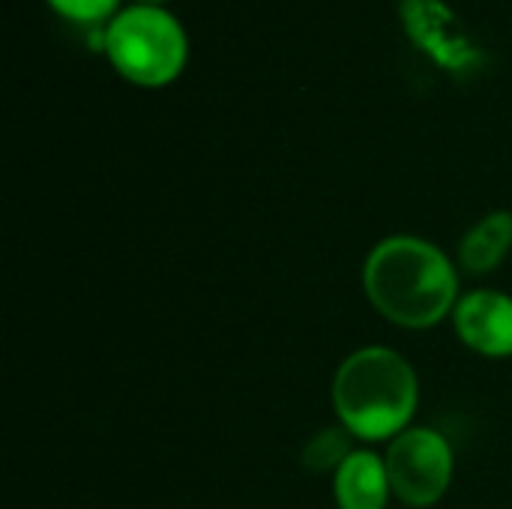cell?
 <instances>
[{
	"instance_id": "cell-1",
	"label": "cell",
	"mask_w": 512,
	"mask_h": 509,
	"mask_svg": "<svg viewBox=\"0 0 512 509\" xmlns=\"http://www.w3.org/2000/svg\"><path fill=\"white\" fill-rule=\"evenodd\" d=\"M369 303L393 324L426 330L453 315L459 303V276L450 258L420 237L381 240L363 267Z\"/></svg>"
},
{
	"instance_id": "cell-2",
	"label": "cell",
	"mask_w": 512,
	"mask_h": 509,
	"mask_svg": "<svg viewBox=\"0 0 512 509\" xmlns=\"http://www.w3.org/2000/svg\"><path fill=\"white\" fill-rule=\"evenodd\" d=\"M420 402L414 366L393 348H360L333 378V408L342 429L360 441H393L411 429Z\"/></svg>"
},
{
	"instance_id": "cell-3",
	"label": "cell",
	"mask_w": 512,
	"mask_h": 509,
	"mask_svg": "<svg viewBox=\"0 0 512 509\" xmlns=\"http://www.w3.org/2000/svg\"><path fill=\"white\" fill-rule=\"evenodd\" d=\"M102 45L120 75L135 84L159 87L180 75L186 63V30L159 3H135L114 12Z\"/></svg>"
},
{
	"instance_id": "cell-4",
	"label": "cell",
	"mask_w": 512,
	"mask_h": 509,
	"mask_svg": "<svg viewBox=\"0 0 512 509\" xmlns=\"http://www.w3.org/2000/svg\"><path fill=\"white\" fill-rule=\"evenodd\" d=\"M393 495L408 507L438 504L453 483V450L435 429H405L384 456Z\"/></svg>"
},
{
	"instance_id": "cell-5",
	"label": "cell",
	"mask_w": 512,
	"mask_h": 509,
	"mask_svg": "<svg viewBox=\"0 0 512 509\" xmlns=\"http://www.w3.org/2000/svg\"><path fill=\"white\" fill-rule=\"evenodd\" d=\"M402 21L408 33L447 69H477L483 51L471 42L462 21L441 0H402Z\"/></svg>"
},
{
	"instance_id": "cell-6",
	"label": "cell",
	"mask_w": 512,
	"mask_h": 509,
	"mask_svg": "<svg viewBox=\"0 0 512 509\" xmlns=\"http://www.w3.org/2000/svg\"><path fill=\"white\" fill-rule=\"evenodd\" d=\"M459 339L483 357H512V297L471 291L453 309Z\"/></svg>"
},
{
	"instance_id": "cell-7",
	"label": "cell",
	"mask_w": 512,
	"mask_h": 509,
	"mask_svg": "<svg viewBox=\"0 0 512 509\" xmlns=\"http://www.w3.org/2000/svg\"><path fill=\"white\" fill-rule=\"evenodd\" d=\"M333 495L339 509H387L393 486L384 459L369 450H354L333 474Z\"/></svg>"
},
{
	"instance_id": "cell-8",
	"label": "cell",
	"mask_w": 512,
	"mask_h": 509,
	"mask_svg": "<svg viewBox=\"0 0 512 509\" xmlns=\"http://www.w3.org/2000/svg\"><path fill=\"white\" fill-rule=\"evenodd\" d=\"M512 249V213L510 210H495L483 216L459 243V264L471 276H486L492 273Z\"/></svg>"
},
{
	"instance_id": "cell-9",
	"label": "cell",
	"mask_w": 512,
	"mask_h": 509,
	"mask_svg": "<svg viewBox=\"0 0 512 509\" xmlns=\"http://www.w3.org/2000/svg\"><path fill=\"white\" fill-rule=\"evenodd\" d=\"M348 435H351L348 429H324V432H318L303 450V465L309 471H315V474H327V471L336 474L345 465V459L354 453Z\"/></svg>"
},
{
	"instance_id": "cell-10",
	"label": "cell",
	"mask_w": 512,
	"mask_h": 509,
	"mask_svg": "<svg viewBox=\"0 0 512 509\" xmlns=\"http://www.w3.org/2000/svg\"><path fill=\"white\" fill-rule=\"evenodd\" d=\"M60 15L78 24H96L117 9V0H48Z\"/></svg>"
},
{
	"instance_id": "cell-11",
	"label": "cell",
	"mask_w": 512,
	"mask_h": 509,
	"mask_svg": "<svg viewBox=\"0 0 512 509\" xmlns=\"http://www.w3.org/2000/svg\"><path fill=\"white\" fill-rule=\"evenodd\" d=\"M141 3H162V0H141Z\"/></svg>"
}]
</instances>
